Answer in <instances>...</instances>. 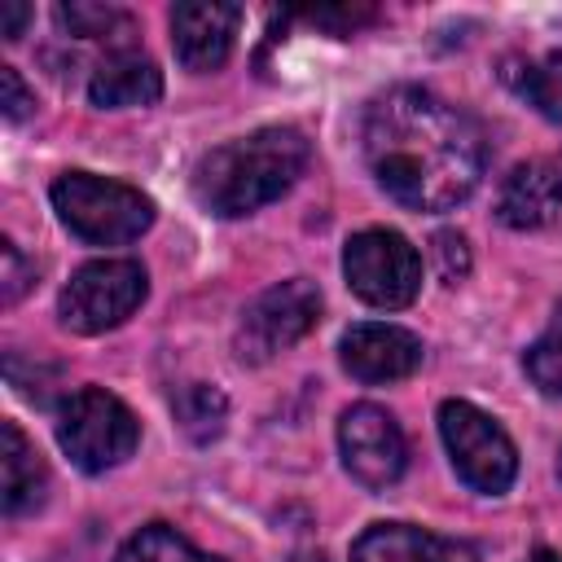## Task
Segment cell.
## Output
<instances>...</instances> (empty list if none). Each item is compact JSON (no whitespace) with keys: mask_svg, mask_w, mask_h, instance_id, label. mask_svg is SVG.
Returning a JSON list of instances; mask_svg holds the SVG:
<instances>
[{"mask_svg":"<svg viewBox=\"0 0 562 562\" xmlns=\"http://www.w3.org/2000/svg\"><path fill=\"white\" fill-rule=\"evenodd\" d=\"M136 439H140V426L132 408L105 386H79L57 408V443L88 474H101L127 461L136 452Z\"/></svg>","mask_w":562,"mask_h":562,"instance_id":"277c9868","label":"cell"},{"mask_svg":"<svg viewBox=\"0 0 562 562\" xmlns=\"http://www.w3.org/2000/svg\"><path fill=\"white\" fill-rule=\"evenodd\" d=\"M312 145L299 127H259L250 136H237L220 149H211L193 167V198L211 215H250L268 202H277L307 167Z\"/></svg>","mask_w":562,"mask_h":562,"instance_id":"7a4b0ae2","label":"cell"},{"mask_svg":"<svg viewBox=\"0 0 562 562\" xmlns=\"http://www.w3.org/2000/svg\"><path fill=\"white\" fill-rule=\"evenodd\" d=\"M0 465H4V514H22L31 509L40 496H44V461L40 452L31 448V439L18 430V422H4L0 426Z\"/></svg>","mask_w":562,"mask_h":562,"instance_id":"9a60e30c","label":"cell"},{"mask_svg":"<svg viewBox=\"0 0 562 562\" xmlns=\"http://www.w3.org/2000/svg\"><path fill=\"white\" fill-rule=\"evenodd\" d=\"M430 259H435V268H439L443 281H461V277L470 272V246H465V237L452 233V228H439V233L430 237Z\"/></svg>","mask_w":562,"mask_h":562,"instance_id":"44dd1931","label":"cell"},{"mask_svg":"<svg viewBox=\"0 0 562 562\" xmlns=\"http://www.w3.org/2000/svg\"><path fill=\"white\" fill-rule=\"evenodd\" d=\"M224 417H228V400H224L220 386H211V382L180 386V395H176V422H180V430L193 443H211L224 430Z\"/></svg>","mask_w":562,"mask_h":562,"instance_id":"2e32d148","label":"cell"},{"mask_svg":"<svg viewBox=\"0 0 562 562\" xmlns=\"http://www.w3.org/2000/svg\"><path fill=\"white\" fill-rule=\"evenodd\" d=\"M338 448H342L347 474L360 487H369V492L391 487L404 474V465H408L404 430L378 404H351L342 413V422H338Z\"/></svg>","mask_w":562,"mask_h":562,"instance_id":"9c48e42d","label":"cell"},{"mask_svg":"<svg viewBox=\"0 0 562 562\" xmlns=\"http://www.w3.org/2000/svg\"><path fill=\"white\" fill-rule=\"evenodd\" d=\"M158 97H162V70L136 48H114L88 79V101L97 110L154 105Z\"/></svg>","mask_w":562,"mask_h":562,"instance_id":"5bb4252c","label":"cell"},{"mask_svg":"<svg viewBox=\"0 0 562 562\" xmlns=\"http://www.w3.org/2000/svg\"><path fill=\"white\" fill-rule=\"evenodd\" d=\"M562 211V171L553 162H518L496 198V215L509 228H544Z\"/></svg>","mask_w":562,"mask_h":562,"instance_id":"4fadbf2b","label":"cell"},{"mask_svg":"<svg viewBox=\"0 0 562 562\" xmlns=\"http://www.w3.org/2000/svg\"><path fill=\"white\" fill-rule=\"evenodd\" d=\"M522 562H562V553H553V549H536V553H527Z\"/></svg>","mask_w":562,"mask_h":562,"instance_id":"484cf974","label":"cell"},{"mask_svg":"<svg viewBox=\"0 0 562 562\" xmlns=\"http://www.w3.org/2000/svg\"><path fill=\"white\" fill-rule=\"evenodd\" d=\"M26 22H31V4H4L0 9V35L4 40H22Z\"/></svg>","mask_w":562,"mask_h":562,"instance_id":"d4e9b609","label":"cell"},{"mask_svg":"<svg viewBox=\"0 0 562 562\" xmlns=\"http://www.w3.org/2000/svg\"><path fill=\"white\" fill-rule=\"evenodd\" d=\"M522 364H527V378H531L544 395H562V307H558V316L549 321V329L527 347Z\"/></svg>","mask_w":562,"mask_h":562,"instance_id":"d6986e66","label":"cell"},{"mask_svg":"<svg viewBox=\"0 0 562 562\" xmlns=\"http://www.w3.org/2000/svg\"><path fill=\"white\" fill-rule=\"evenodd\" d=\"M558 479H562V457H558Z\"/></svg>","mask_w":562,"mask_h":562,"instance_id":"4316f807","label":"cell"},{"mask_svg":"<svg viewBox=\"0 0 562 562\" xmlns=\"http://www.w3.org/2000/svg\"><path fill=\"white\" fill-rule=\"evenodd\" d=\"M48 193H53V211L61 215V224L92 246L136 241L154 224V202L123 180H105L92 171H66L53 180Z\"/></svg>","mask_w":562,"mask_h":562,"instance_id":"3957f363","label":"cell"},{"mask_svg":"<svg viewBox=\"0 0 562 562\" xmlns=\"http://www.w3.org/2000/svg\"><path fill=\"white\" fill-rule=\"evenodd\" d=\"M57 26L79 40H114L119 48H127L123 40L136 35L132 13L114 9V4H57Z\"/></svg>","mask_w":562,"mask_h":562,"instance_id":"ac0fdd59","label":"cell"},{"mask_svg":"<svg viewBox=\"0 0 562 562\" xmlns=\"http://www.w3.org/2000/svg\"><path fill=\"white\" fill-rule=\"evenodd\" d=\"M338 351H342V369L360 382H400L417 373L422 364V338L400 325H382V321L351 325Z\"/></svg>","mask_w":562,"mask_h":562,"instance_id":"8fae6325","label":"cell"},{"mask_svg":"<svg viewBox=\"0 0 562 562\" xmlns=\"http://www.w3.org/2000/svg\"><path fill=\"white\" fill-rule=\"evenodd\" d=\"M351 562H479L470 544L422 531L413 522H373L356 536Z\"/></svg>","mask_w":562,"mask_h":562,"instance_id":"7c38bea8","label":"cell"},{"mask_svg":"<svg viewBox=\"0 0 562 562\" xmlns=\"http://www.w3.org/2000/svg\"><path fill=\"white\" fill-rule=\"evenodd\" d=\"M316 321H321V290L307 277L277 281L246 307L241 329H237V356L259 364L285 347H294Z\"/></svg>","mask_w":562,"mask_h":562,"instance_id":"ba28073f","label":"cell"},{"mask_svg":"<svg viewBox=\"0 0 562 562\" xmlns=\"http://www.w3.org/2000/svg\"><path fill=\"white\" fill-rule=\"evenodd\" d=\"M0 255H4V303H18V299H22V290L35 281V272H26V263H22V255H18V246H13V241H4V246H0Z\"/></svg>","mask_w":562,"mask_h":562,"instance_id":"cb8c5ba5","label":"cell"},{"mask_svg":"<svg viewBox=\"0 0 562 562\" xmlns=\"http://www.w3.org/2000/svg\"><path fill=\"white\" fill-rule=\"evenodd\" d=\"M307 22L312 26H329L334 35H351L356 26L373 22V9H316V13H307Z\"/></svg>","mask_w":562,"mask_h":562,"instance_id":"603a6c76","label":"cell"},{"mask_svg":"<svg viewBox=\"0 0 562 562\" xmlns=\"http://www.w3.org/2000/svg\"><path fill=\"white\" fill-rule=\"evenodd\" d=\"M145 268L136 259H92L66 281L57 312L70 334H105L145 303Z\"/></svg>","mask_w":562,"mask_h":562,"instance_id":"52a82bcc","label":"cell"},{"mask_svg":"<svg viewBox=\"0 0 562 562\" xmlns=\"http://www.w3.org/2000/svg\"><path fill=\"white\" fill-rule=\"evenodd\" d=\"M114 562H224V558H211L202 553L198 544H189L176 527L167 522H149L140 527L136 536H127V544L119 549Z\"/></svg>","mask_w":562,"mask_h":562,"instance_id":"e0dca14e","label":"cell"},{"mask_svg":"<svg viewBox=\"0 0 562 562\" xmlns=\"http://www.w3.org/2000/svg\"><path fill=\"white\" fill-rule=\"evenodd\" d=\"M241 26V9L237 4H206V0H184L171 9V44L184 70H220L233 53Z\"/></svg>","mask_w":562,"mask_h":562,"instance_id":"30bf717a","label":"cell"},{"mask_svg":"<svg viewBox=\"0 0 562 562\" xmlns=\"http://www.w3.org/2000/svg\"><path fill=\"white\" fill-rule=\"evenodd\" d=\"M342 277L369 307L400 312L422 290V255L395 228H364L342 250Z\"/></svg>","mask_w":562,"mask_h":562,"instance_id":"5b68a950","label":"cell"},{"mask_svg":"<svg viewBox=\"0 0 562 562\" xmlns=\"http://www.w3.org/2000/svg\"><path fill=\"white\" fill-rule=\"evenodd\" d=\"M439 435L452 457V470L474 492L501 496L518 474V452L509 435L470 400H443L439 404Z\"/></svg>","mask_w":562,"mask_h":562,"instance_id":"8992f818","label":"cell"},{"mask_svg":"<svg viewBox=\"0 0 562 562\" xmlns=\"http://www.w3.org/2000/svg\"><path fill=\"white\" fill-rule=\"evenodd\" d=\"M364 162L373 180L413 211H448L479 189L483 136L426 88H386L364 110Z\"/></svg>","mask_w":562,"mask_h":562,"instance_id":"6da1fadb","label":"cell"},{"mask_svg":"<svg viewBox=\"0 0 562 562\" xmlns=\"http://www.w3.org/2000/svg\"><path fill=\"white\" fill-rule=\"evenodd\" d=\"M522 97L553 123H562V53H549L544 61L527 66L522 75Z\"/></svg>","mask_w":562,"mask_h":562,"instance_id":"ffe728a7","label":"cell"},{"mask_svg":"<svg viewBox=\"0 0 562 562\" xmlns=\"http://www.w3.org/2000/svg\"><path fill=\"white\" fill-rule=\"evenodd\" d=\"M0 105H4L9 123H22L35 110V92H26V83H22V75L13 66H0Z\"/></svg>","mask_w":562,"mask_h":562,"instance_id":"7402d4cb","label":"cell"}]
</instances>
